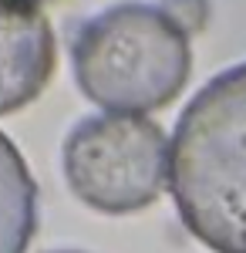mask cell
Returning <instances> with one entry per match:
<instances>
[{"label": "cell", "mask_w": 246, "mask_h": 253, "mask_svg": "<svg viewBox=\"0 0 246 253\" xmlns=\"http://www.w3.org/2000/svg\"><path fill=\"white\" fill-rule=\"evenodd\" d=\"M169 189L186 230L216 253H246V61L209 78L169 142Z\"/></svg>", "instance_id": "6da1fadb"}, {"label": "cell", "mask_w": 246, "mask_h": 253, "mask_svg": "<svg viewBox=\"0 0 246 253\" xmlns=\"http://www.w3.org/2000/svg\"><path fill=\"white\" fill-rule=\"evenodd\" d=\"M71 64L84 98L108 112L142 115L169 105L186 88L189 34L162 7L122 0L78 27Z\"/></svg>", "instance_id": "7a4b0ae2"}, {"label": "cell", "mask_w": 246, "mask_h": 253, "mask_svg": "<svg viewBox=\"0 0 246 253\" xmlns=\"http://www.w3.org/2000/svg\"><path fill=\"white\" fill-rule=\"evenodd\" d=\"M61 166L81 203L98 213L125 216L152 206L165 189L169 142L145 115H88L68 132Z\"/></svg>", "instance_id": "3957f363"}, {"label": "cell", "mask_w": 246, "mask_h": 253, "mask_svg": "<svg viewBox=\"0 0 246 253\" xmlns=\"http://www.w3.org/2000/svg\"><path fill=\"white\" fill-rule=\"evenodd\" d=\"M54 75V31L38 3L0 0V115L31 105Z\"/></svg>", "instance_id": "277c9868"}, {"label": "cell", "mask_w": 246, "mask_h": 253, "mask_svg": "<svg viewBox=\"0 0 246 253\" xmlns=\"http://www.w3.org/2000/svg\"><path fill=\"white\" fill-rule=\"evenodd\" d=\"M38 233V182L0 132V253H24Z\"/></svg>", "instance_id": "5b68a950"}, {"label": "cell", "mask_w": 246, "mask_h": 253, "mask_svg": "<svg viewBox=\"0 0 246 253\" xmlns=\"http://www.w3.org/2000/svg\"><path fill=\"white\" fill-rule=\"evenodd\" d=\"M162 10L169 14L186 34H196V31H203L206 27V0H162Z\"/></svg>", "instance_id": "8992f818"}, {"label": "cell", "mask_w": 246, "mask_h": 253, "mask_svg": "<svg viewBox=\"0 0 246 253\" xmlns=\"http://www.w3.org/2000/svg\"><path fill=\"white\" fill-rule=\"evenodd\" d=\"M51 253H78V250H51Z\"/></svg>", "instance_id": "52a82bcc"}, {"label": "cell", "mask_w": 246, "mask_h": 253, "mask_svg": "<svg viewBox=\"0 0 246 253\" xmlns=\"http://www.w3.org/2000/svg\"><path fill=\"white\" fill-rule=\"evenodd\" d=\"M31 3H38V0H31Z\"/></svg>", "instance_id": "ba28073f"}]
</instances>
